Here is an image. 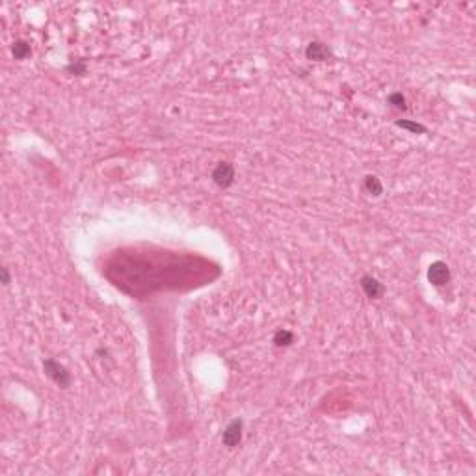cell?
<instances>
[{
	"mask_svg": "<svg viewBox=\"0 0 476 476\" xmlns=\"http://www.w3.org/2000/svg\"><path fill=\"white\" fill-rule=\"evenodd\" d=\"M43 368H45V374H47V376H49L56 385H60L62 389H67V387L71 385L69 370H67L64 365H60L58 361H54V359H45Z\"/></svg>",
	"mask_w": 476,
	"mask_h": 476,
	"instance_id": "6da1fadb",
	"label": "cell"
},
{
	"mask_svg": "<svg viewBox=\"0 0 476 476\" xmlns=\"http://www.w3.org/2000/svg\"><path fill=\"white\" fill-rule=\"evenodd\" d=\"M428 281L433 287H444L450 281V268L443 260H435L428 266Z\"/></svg>",
	"mask_w": 476,
	"mask_h": 476,
	"instance_id": "7a4b0ae2",
	"label": "cell"
},
{
	"mask_svg": "<svg viewBox=\"0 0 476 476\" xmlns=\"http://www.w3.org/2000/svg\"><path fill=\"white\" fill-rule=\"evenodd\" d=\"M242 430H244L242 419H234V421L229 422L227 426H225V430H223V435H222L223 444L229 447V449L238 447L240 441H242Z\"/></svg>",
	"mask_w": 476,
	"mask_h": 476,
	"instance_id": "3957f363",
	"label": "cell"
},
{
	"mask_svg": "<svg viewBox=\"0 0 476 476\" xmlns=\"http://www.w3.org/2000/svg\"><path fill=\"white\" fill-rule=\"evenodd\" d=\"M212 181L220 188H229L234 183V168L229 162H220L212 171Z\"/></svg>",
	"mask_w": 476,
	"mask_h": 476,
	"instance_id": "277c9868",
	"label": "cell"
},
{
	"mask_svg": "<svg viewBox=\"0 0 476 476\" xmlns=\"http://www.w3.org/2000/svg\"><path fill=\"white\" fill-rule=\"evenodd\" d=\"M305 58L313 60V62H328V60L333 58V50L325 43L311 41V43L307 45V49H305Z\"/></svg>",
	"mask_w": 476,
	"mask_h": 476,
	"instance_id": "5b68a950",
	"label": "cell"
},
{
	"mask_svg": "<svg viewBox=\"0 0 476 476\" xmlns=\"http://www.w3.org/2000/svg\"><path fill=\"white\" fill-rule=\"evenodd\" d=\"M361 288H363V292L367 294L368 298H372V300L383 296V292H385L383 285H381V283L372 276H363L361 277Z\"/></svg>",
	"mask_w": 476,
	"mask_h": 476,
	"instance_id": "8992f818",
	"label": "cell"
},
{
	"mask_svg": "<svg viewBox=\"0 0 476 476\" xmlns=\"http://www.w3.org/2000/svg\"><path fill=\"white\" fill-rule=\"evenodd\" d=\"M365 190L370 195H374V197H379V195L383 194V184H381V181L376 175H367L365 177Z\"/></svg>",
	"mask_w": 476,
	"mask_h": 476,
	"instance_id": "52a82bcc",
	"label": "cell"
},
{
	"mask_svg": "<svg viewBox=\"0 0 476 476\" xmlns=\"http://www.w3.org/2000/svg\"><path fill=\"white\" fill-rule=\"evenodd\" d=\"M11 52H13L15 60H24L32 54V49H30V45L26 41H15L11 45Z\"/></svg>",
	"mask_w": 476,
	"mask_h": 476,
	"instance_id": "ba28073f",
	"label": "cell"
},
{
	"mask_svg": "<svg viewBox=\"0 0 476 476\" xmlns=\"http://www.w3.org/2000/svg\"><path fill=\"white\" fill-rule=\"evenodd\" d=\"M294 342V335H292V331H288V330H279V331H276V335H274V344L276 346H290Z\"/></svg>",
	"mask_w": 476,
	"mask_h": 476,
	"instance_id": "9c48e42d",
	"label": "cell"
},
{
	"mask_svg": "<svg viewBox=\"0 0 476 476\" xmlns=\"http://www.w3.org/2000/svg\"><path fill=\"white\" fill-rule=\"evenodd\" d=\"M396 127L409 130L411 134H424V132H426V127H424V125L416 123V121H409V119H400V121H396Z\"/></svg>",
	"mask_w": 476,
	"mask_h": 476,
	"instance_id": "30bf717a",
	"label": "cell"
},
{
	"mask_svg": "<svg viewBox=\"0 0 476 476\" xmlns=\"http://www.w3.org/2000/svg\"><path fill=\"white\" fill-rule=\"evenodd\" d=\"M387 103H389L391 106H395V108H398V110H406V97H404V95H402L400 92L391 93L389 97H387Z\"/></svg>",
	"mask_w": 476,
	"mask_h": 476,
	"instance_id": "8fae6325",
	"label": "cell"
},
{
	"mask_svg": "<svg viewBox=\"0 0 476 476\" xmlns=\"http://www.w3.org/2000/svg\"><path fill=\"white\" fill-rule=\"evenodd\" d=\"M69 73H75V75H86V64L84 62H76V64H71L67 67Z\"/></svg>",
	"mask_w": 476,
	"mask_h": 476,
	"instance_id": "7c38bea8",
	"label": "cell"
},
{
	"mask_svg": "<svg viewBox=\"0 0 476 476\" xmlns=\"http://www.w3.org/2000/svg\"><path fill=\"white\" fill-rule=\"evenodd\" d=\"M0 277H2V285H10V272H8V268L0 270Z\"/></svg>",
	"mask_w": 476,
	"mask_h": 476,
	"instance_id": "4fadbf2b",
	"label": "cell"
}]
</instances>
